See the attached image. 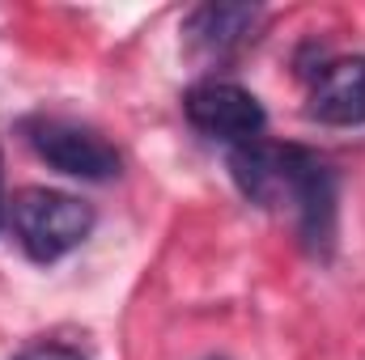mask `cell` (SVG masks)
Here are the masks:
<instances>
[{"label": "cell", "mask_w": 365, "mask_h": 360, "mask_svg": "<svg viewBox=\"0 0 365 360\" xmlns=\"http://www.w3.org/2000/svg\"><path fill=\"white\" fill-rule=\"evenodd\" d=\"M230 179L255 208L289 212L302 250L319 263L336 255L340 238V174L327 157L302 144L251 140L225 153Z\"/></svg>", "instance_id": "obj_1"}, {"label": "cell", "mask_w": 365, "mask_h": 360, "mask_svg": "<svg viewBox=\"0 0 365 360\" xmlns=\"http://www.w3.org/2000/svg\"><path fill=\"white\" fill-rule=\"evenodd\" d=\"M93 225H98V212L90 203L56 186H21L9 199V229L21 255L38 268H51L77 246H86Z\"/></svg>", "instance_id": "obj_2"}, {"label": "cell", "mask_w": 365, "mask_h": 360, "mask_svg": "<svg viewBox=\"0 0 365 360\" xmlns=\"http://www.w3.org/2000/svg\"><path fill=\"white\" fill-rule=\"evenodd\" d=\"M21 140L60 174L81 182H106L119 174V149L102 140L93 127L73 123L64 115H30L21 119Z\"/></svg>", "instance_id": "obj_3"}, {"label": "cell", "mask_w": 365, "mask_h": 360, "mask_svg": "<svg viewBox=\"0 0 365 360\" xmlns=\"http://www.w3.org/2000/svg\"><path fill=\"white\" fill-rule=\"evenodd\" d=\"M182 115H187V123H191L200 136L221 140L225 149L264 140V132H268V110H264V102L247 90V85L225 81V77H204V81H195L191 90L182 93Z\"/></svg>", "instance_id": "obj_4"}, {"label": "cell", "mask_w": 365, "mask_h": 360, "mask_svg": "<svg viewBox=\"0 0 365 360\" xmlns=\"http://www.w3.org/2000/svg\"><path fill=\"white\" fill-rule=\"evenodd\" d=\"M264 17L268 13L259 4H238V0L195 4L182 17V47L200 64H230L259 38Z\"/></svg>", "instance_id": "obj_5"}, {"label": "cell", "mask_w": 365, "mask_h": 360, "mask_svg": "<svg viewBox=\"0 0 365 360\" xmlns=\"http://www.w3.org/2000/svg\"><path fill=\"white\" fill-rule=\"evenodd\" d=\"M306 77V115L327 127L365 123V55H319Z\"/></svg>", "instance_id": "obj_6"}, {"label": "cell", "mask_w": 365, "mask_h": 360, "mask_svg": "<svg viewBox=\"0 0 365 360\" xmlns=\"http://www.w3.org/2000/svg\"><path fill=\"white\" fill-rule=\"evenodd\" d=\"M13 360H86V356H81V348H73V344H51V339H43V344L21 348Z\"/></svg>", "instance_id": "obj_7"}, {"label": "cell", "mask_w": 365, "mask_h": 360, "mask_svg": "<svg viewBox=\"0 0 365 360\" xmlns=\"http://www.w3.org/2000/svg\"><path fill=\"white\" fill-rule=\"evenodd\" d=\"M9 225V199H4V174H0V229Z\"/></svg>", "instance_id": "obj_8"}, {"label": "cell", "mask_w": 365, "mask_h": 360, "mask_svg": "<svg viewBox=\"0 0 365 360\" xmlns=\"http://www.w3.org/2000/svg\"><path fill=\"white\" fill-rule=\"evenodd\" d=\"M208 360H217V356H208Z\"/></svg>", "instance_id": "obj_9"}]
</instances>
